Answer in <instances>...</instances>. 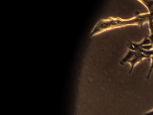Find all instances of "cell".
Masks as SVG:
<instances>
[{
	"mask_svg": "<svg viewBox=\"0 0 153 115\" xmlns=\"http://www.w3.org/2000/svg\"><path fill=\"white\" fill-rule=\"evenodd\" d=\"M149 14H137L133 17L128 19H123L120 17H111L102 19L96 23L90 33V37H94L103 32L113 29L121 28L128 25H139L142 26L145 22H148Z\"/></svg>",
	"mask_w": 153,
	"mask_h": 115,
	"instance_id": "1",
	"label": "cell"
},
{
	"mask_svg": "<svg viewBox=\"0 0 153 115\" xmlns=\"http://www.w3.org/2000/svg\"><path fill=\"white\" fill-rule=\"evenodd\" d=\"M145 58H149L140 52L128 50L125 56L120 60V63L121 65H124L126 63H130V68L128 72L130 74L133 70L135 65Z\"/></svg>",
	"mask_w": 153,
	"mask_h": 115,
	"instance_id": "2",
	"label": "cell"
},
{
	"mask_svg": "<svg viewBox=\"0 0 153 115\" xmlns=\"http://www.w3.org/2000/svg\"><path fill=\"white\" fill-rule=\"evenodd\" d=\"M148 10L149 14H153V1H139Z\"/></svg>",
	"mask_w": 153,
	"mask_h": 115,
	"instance_id": "3",
	"label": "cell"
},
{
	"mask_svg": "<svg viewBox=\"0 0 153 115\" xmlns=\"http://www.w3.org/2000/svg\"><path fill=\"white\" fill-rule=\"evenodd\" d=\"M140 46H146V45H149V44H152L151 42L150 41V40L148 38H144L140 43H139Z\"/></svg>",
	"mask_w": 153,
	"mask_h": 115,
	"instance_id": "4",
	"label": "cell"
},
{
	"mask_svg": "<svg viewBox=\"0 0 153 115\" xmlns=\"http://www.w3.org/2000/svg\"><path fill=\"white\" fill-rule=\"evenodd\" d=\"M151 66H150V68L149 69V71H148V73L146 75V78L148 79L150 77V75H151V72L153 70V55L151 57Z\"/></svg>",
	"mask_w": 153,
	"mask_h": 115,
	"instance_id": "5",
	"label": "cell"
},
{
	"mask_svg": "<svg viewBox=\"0 0 153 115\" xmlns=\"http://www.w3.org/2000/svg\"><path fill=\"white\" fill-rule=\"evenodd\" d=\"M142 115H153V109L151 110V111H147V112L143 113Z\"/></svg>",
	"mask_w": 153,
	"mask_h": 115,
	"instance_id": "6",
	"label": "cell"
}]
</instances>
